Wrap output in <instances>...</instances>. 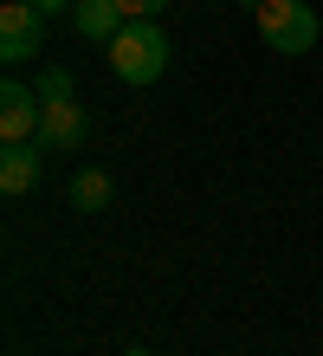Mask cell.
<instances>
[{"label": "cell", "instance_id": "8", "mask_svg": "<svg viewBox=\"0 0 323 356\" xmlns=\"http://www.w3.org/2000/svg\"><path fill=\"white\" fill-rule=\"evenodd\" d=\"M110 195H117V188H110V175H103V169H78V175H72V207H78V214H103Z\"/></svg>", "mask_w": 323, "mask_h": 356}, {"label": "cell", "instance_id": "12", "mask_svg": "<svg viewBox=\"0 0 323 356\" xmlns=\"http://www.w3.org/2000/svg\"><path fill=\"white\" fill-rule=\"evenodd\" d=\"M123 356H156V350H142V343H136V350H123Z\"/></svg>", "mask_w": 323, "mask_h": 356}, {"label": "cell", "instance_id": "11", "mask_svg": "<svg viewBox=\"0 0 323 356\" xmlns=\"http://www.w3.org/2000/svg\"><path fill=\"white\" fill-rule=\"evenodd\" d=\"M33 7H39V13H46V19H52V13H72V7H78V0H33Z\"/></svg>", "mask_w": 323, "mask_h": 356}, {"label": "cell", "instance_id": "9", "mask_svg": "<svg viewBox=\"0 0 323 356\" xmlns=\"http://www.w3.org/2000/svg\"><path fill=\"white\" fill-rule=\"evenodd\" d=\"M39 97H46V104H72L78 97V78L65 72V65H39Z\"/></svg>", "mask_w": 323, "mask_h": 356}, {"label": "cell", "instance_id": "2", "mask_svg": "<svg viewBox=\"0 0 323 356\" xmlns=\"http://www.w3.org/2000/svg\"><path fill=\"white\" fill-rule=\"evenodd\" d=\"M252 19H258V39H265L272 52H285V58L317 52V39H323V19H317L310 0H265Z\"/></svg>", "mask_w": 323, "mask_h": 356}, {"label": "cell", "instance_id": "6", "mask_svg": "<svg viewBox=\"0 0 323 356\" xmlns=\"http://www.w3.org/2000/svg\"><path fill=\"white\" fill-rule=\"evenodd\" d=\"M39 143H0V195H33L39 188Z\"/></svg>", "mask_w": 323, "mask_h": 356}, {"label": "cell", "instance_id": "5", "mask_svg": "<svg viewBox=\"0 0 323 356\" xmlns=\"http://www.w3.org/2000/svg\"><path fill=\"white\" fill-rule=\"evenodd\" d=\"M84 143H91V117H84V104H46V123H39V149L46 156H78Z\"/></svg>", "mask_w": 323, "mask_h": 356}, {"label": "cell", "instance_id": "1", "mask_svg": "<svg viewBox=\"0 0 323 356\" xmlns=\"http://www.w3.org/2000/svg\"><path fill=\"white\" fill-rule=\"evenodd\" d=\"M110 72L123 85H156L168 72V33L156 19H129V26L110 39Z\"/></svg>", "mask_w": 323, "mask_h": 356}, {"label": "cell", "instance_id": "4", "mask_svg": "<svg viewBox=\"0 0 323 356\" xmlns=\"http://www.w3.org/2000/svg\"><path fill=\"white\" fill-rule=\"evenodd\" d=\"M39 123H46V97H39V85L7 78V85H0V143H39Z\"/></svg>", "mask_w": 323, "mask_h": 356}, {"label": "cell", "instance_id": "7", "mask_svg": "<svg viewBox=\"0 0 323 356\" xmlns=\"http://www.w3.org/2000/svg\"><path fill=\"white\" fill-rule=\"evenodd\" d=\"M123 26H129L123 0H78V7H72V33L78 39H103V46H110Z\"/></svg>", "mask_w": 323, "mask_h": 356}, {"label": "cell", "instance_id": "10", "mask_svg": "<svg viewBox=\"0 0 323 356\" xmlns=\"http://www.w3.org/2000/svg\"><path fill=\"white\" fill-rule=\"evenodd\" d=\"M123 13H129V19H162L168 0H123Z\"/></svg>", "mask_w": 323, "mask_h": 356}, {"label": "cell", "instance_id": "3", "mask_svg": "<svg viewBox=\"0 0 323 356\" xmlns=\"http://www.w3.org/2000/svg\"><path fill=\"white\" fill-rule=\"evenodd\" d=\"M46 52V13L33 0H7L0 7V58L7 65H26V58Z\"/></svg>", "mask_w": 323, "mask_h": 356}]
</instances>
